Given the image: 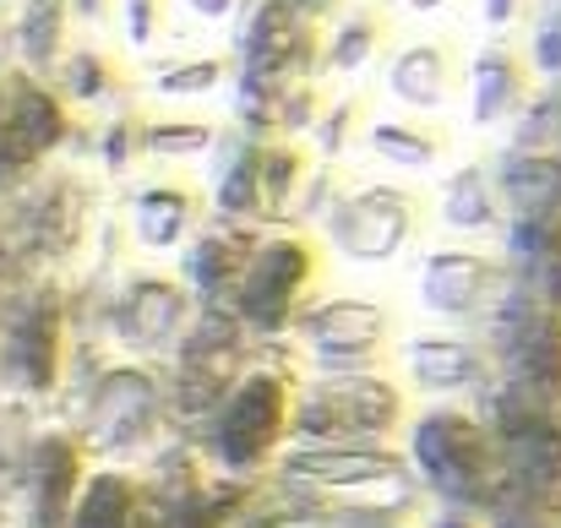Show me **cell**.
<instances>
[{
	"label": "cell",
	"mask_w": 561,
	"mask_h": 528,
	"mask_svg": "<svg viewBox=\"0 0 561 528\" xmlns=\"http://www.w3.org/2000/svg\"><path fill=\"white\" fill-rule=\"evenodd\" d=\"M409 420V398L398 381L387 376H317L306 387H295L289 403V436L300 447H344V441H387L392 431H403Z\"/></svg>",
	"instance_id": "6da1fadb"
},
{
	"label": "cell",
	"mask_w": 561,
	"mask_h": 528,
	"mask_svg": "<svg viewBox=\"0 0 561 528\" xmlns=\"http://www.w3.org/2000/svg\"><path fill=\"white\" fill-rule=\"evenodd\" d=\"M409 458L420 469V480L458 507H491L502 496V463H496V441L480 425V414L463 409H431L414 420L409 431Z\"/></svg>",
	"instance_id": "7a4b0ae2"
},
{
	"label": "cell",
	"mask_w": 561,
	"mask_h": 528,
	"mask_svg": "<svg viewBox=\"0 0 561 528\" xmlns=\"http://www.w3.org/2000/svg\"><path fill=\"white\" fill-rule=\"evenodd\" d=\"M322 284V245L311 234H267L256 240L240 284L229 289V311L240 328L273 338L284 333Z\"/></svg>",
	"instance_id": "3957f363"
},
{
	"label": "cell",
	"mask_w": 561,
	"mask_h": 528,
	"mask_svg": "<svg viewBox=\"0 0 561 528\" xmlns=\"http://www.w3.org/2000/svg\"><path fill=\"white\" fill-rule=\"evenodd\" d=\"M420 229H425V196L414 185H392V180L344 185L339 202L322 218L328 245L344 262H360V267H381V262L403 256Z\"/></svg>",
	"instance_id": "277c9868"
},
{
	"label": "cell",
	"mask_w": 561,
	"mask_h": 528,
	"mask_svg": "<svg viewBox=\"0 0 561 528\" xmlns=\"http://www.w3.org/2000/svg\"><path fill=\"white\" fill-rule=\"evenodd\" d=\"M295 376L284 370H245L213 414V458L224 474H256L289 436Z\"/></svg>",
	"instance_id": "5b68a950"
},
{
	"label": "cell",
	"mask_w": 561,
	"mask_h": 528,
	"mask_svg": "<svg viewBox=\"0 0 561 528\" xmlns=\"http://www.w3.org/2000/svg\"><path fill=\"white\" fill-rule=\"evenodd\" d=\"M289 328H295L300 349L317 359L322 376H366V370H376L392 354V333H398L392 306L366 300V295L311 300Z\"/></svg>",
	"instance_id": "8992f818"
},
{
	"label": "cell",
	"mask_w": 561,
	"mask_h": 528,
	"mask_svg": "<svg viewBox=\"0 0 561 528\" xmlns=\"http://www.w3.org/2000/svg\"><path fill=\"white\" fill-rule=\"evenodd\" d=\"M507 289H513L507 262L474 245H442L420 267V311L442 322H480Z\"/></svg>",
	"instance_id": "52a82bcc"
},
{
	"label": "cell",
	"mask_w": 561,
	"mask_h": 528,
	"mask_svg": "<svg viewBox=\"0 0 561 528\" xmlns=\"http://www.w3.org/2000/svg\"><path fill=\"white\" fill-rule=\"evenodd\" d=\"M159 420H164V387L153 381V370L121 365V370L99 376V387L88 398V447L104 458H126L153 441Z\"/></svg>",
	"instance_id": "ba28073f"
},
{
	"label": "cell",
	"mask_w": 561,
	"mask_h": 528,
	"mask_svg": "<svg viewBox=\"0 0 561 528\" xmlns=\"http://www.w3.org/2000/svg\"><path fill=\"white\" fill-rule=\"evenodd\" d=\"M191 328V295L181 278L137 273L115 300V338L131 354H175Z\"/></svg>",
	"instance_id": "9c48e42d"
},
{
	"label": "cell",
	"mask_w": 561,
	"mask_h": 528,
	"mask_svg": "<svg viewBox=\"0 0 561 528\" xmlns=\"http://www.w3.org/2000/svg\"><path fill=\"white\" fill-rule=\"evenodd\" d=\"M463 55L453 38H409L387 55V99L409 115H436L458 99Z\"/></svg>",
	"instance_id": "30bf717a"
},
{
	"label": "cell",
	"mask_w": 561,
	"mask_h": 528,
	"mask_svg": "<svg viewBox=\"0 0 561 528\" xmlns=\"http://www.w3.org/2000/svg\"><path fill=\"white\" fill-rule=\"evenodd\" d=\"M398 359L409 370V387L447 398V392H480L491 381V354L474 333H414L409 344H398Z\"/></svg>",
	"instance_id": "8fae6325"
},
{
	"label": "cell",
	"mask_w": 561,
	"mask_h": 528,
	"mask_svg": "<svg viewBox=\"0 0 561 528\" xmlns=\"http://www.w3.org/2000/svg\"><path fill=\"white\" fill-rule=\"evenodd\" d=\"M529 93H535V71L513 38H485L469 55V126L474 131L507 126Z\"/></svg>",
	"instance_id": "7c38bea8"
},
{
	"label": "cell",
	"mask_w": 561,
	"mask_h": 528,
	"mask_svg": "<svg viewBox=\"0 0 561 528\" xmlns=\"http://www.w3.org/2000/svg\"><path fill=\"white\" fill-rule=\"evenodd\" d=\"M403 458L387 447H366V441H344V447H295L284 452L278 474L322 485V491H360V485H387L403 480Z\"/></svg>",
	"instance_id": "4fadbf2b"
},
{
	"label": "cell",
	"mask_w": 561,
	"mask_h": 528,
	"mask_svg": "<svg viewBox=\"0 0 561 528\" xmlns=\"http://www.w3.org/2000/svg\"><path fill=\"white\" fill-rule=\"evenodd\" d=\"M507 273L513 284L561 317V218H507Z\"/></svg>",
	"instance_id": "5bb4252c"
},
{
	"label": "cell",
	"mask_w": 561,
	"mask_h": 528,
	"mask_svg": "<svg viewBox=\"0 0 561 528\" xmlns=\"http://www.w3.org/2000/svg\"><path fill=\"white\" fill-rule=\"evenodd\" d=\"M202 191L181 175H159L148 180L137 196H131V234L142 251H175L186 245L202 223Z\"/></svg>",
	"instance_id": "9a60e30c"
},
{
	"label": "cell",
	"mask_w": 561,
	"mask_h": 528,
	"mask_svg": "<svg viewBox=\"0 0 561 528\" xmlns=\"http://www.w3.org/2000/svg\"><path fill=\"white\" fill-rule=\"evenodd\" d=\"M251 251H256L251 223L218 218L213 229H202V234H191L186 240V262H181V273H186V284L207 300V306H218V300H229V289L240 284Z\"/></svg>",
	"instance_id": "2e32d148"
},
{
	"label": "cell",
	"mask_w": 561,
	"mask_h": 528,
	"mask_svg": "<svg viewBox=\"0 0 561 528\" xmlns=\"http://www.w3.org/2000/svg\"><path fill=\"white\" fill-rule=\"evenodd\" d=\"M71 131L66 99L49 93L44 82H11L5 88V137L0 148L11 159H44L49 148H60Z\"/></svg>",
	"instance_id": "e0dca14e"
},
{
	"label": "cell",
	"mask_w": 561,
	"mask_h": 528,
	"mask_svg": "<svg viewBox=\"0 0 561 528\" xmlns=\"http://www.w3.org/2000/svg\"><path fill=\"white\" fill-rule=\"evenodd\" d=\"M360 148L392 170H436L453 153V131L431 115H371Z\"/></svg>",
	"instance_id": "ac0fdd59"
},
{
	"label": "cell",
	"mask_w": 561,
	"mask_h": 528,
	"mask_svg": "<svg viewBox=\"0 0 561 528\" xmlns=\"http://www.w3.org/2000/svg\"><path fill=\"white\" fill-rule=\"evenodd\" d=\"M496 196L507 207V218H561V159L557 153H518L507 148L496 164Z\"/></svg>",
	"instance_id": "d6986e66"
},
{
	"label": "cell",
	"mask_w": 561,
	"mask_h": 528,
	"mask_svg": "<svg viewBox=\"0 0 561 528\" xmlns=\"http://www.w3.org/2000/svg\"><path fill=\"white\" fill-rule=\"evenodd\" d=\"M392 44V11L387 5H350L333 33L317 44V71H333V77H360L366 66H376V55H387Z\"/></svg>",
	"instance_id": "ffe728a7"
},
{
	"label": "cell",
	"mask_w": 561,
	"mask_h": 528,
	"mask_svg": "<svg viewBox=\"0 0 561 528\" xmlns=\"http://www.w3.org/2000/svg\"><path fill=\"white\" fill-rule=\"evenodd\" d=\"M436 218L453 229V234H502L507 229V207L496 196V180L491 164H463L442 180V196H436Z\"/></svg>",
	"instance_id": "44dd1931"
},
{
	"label": "cell",
	"mask_w": 561,
	"mask_h": 528,
	"mask_svg": "<svg viewBox=\"0 0 561 528\" xmlns=\"http://www.w3.org/2000/svg\"><path fill=\"white\" fill-rule=\"evenodd\" d=\"M311 175V148L295 137L256 142V191H262V218H289L300 185Z\"/></svg>",
	"instance_id": "7402d4cb"
},
{
	"label": "cell",
	"mask_w": 561,
	"mask_h": 528,
	"mask_svg": "<svg viewBox=\"0 0 561 528\" xmlns=\"http://www.w3.org/2000/svg\"><path fill=\"white\" fill-rule=\"evenodd\" d=\"M137 502H142L137 480L121 474V469H104V474H93V480L77 491L71 528H137V518H142Z\"/></svg>",
	"instance_id": "603a6c76"
},
{
	"label": "cell",
	"mask_w": 561,
	"mask_h": 528,
	"mask_svg": "<svg viewBox=\"0 0 561 528\" xmlns=\"http://www.w3.org/2000/svg\"><path fill=\"white\" fill-rule=\"evenodd\" d=\"M126 93V71L115 66L110 49L99 44H77L60 55V99L71 104H110Z\"/></svg>",
	"instance_id": "cb8c5ba5"
},
{
	"label": "cell",
	"mask_w": 561,
	"mask_h": 528,
	"mask_svg": "<svg viewBox=\"0 0 561 528\" xmlns=\"http://www.w3.org/2000/svg\"><path fill=\"white\" fill-rule=\"evenodd\" d=\"M218 120H202V115H142V159H202L218 148Z\"/></svg>",
	"instance_id": "d4e9b609"
},
{
	"label": "cell",
	"mask_w": 561,
	"mask_h": 528,
	"mask_svg": "<svg viewBox=\"0 0 561 528\" xmlns=\"http://www.w3.org/2000/svg\"><path fill=\"white\" fill-rule=\"evenodd\" d=\"M66 27H71V0H22V22H16L22 60H27L33 71L60 66V55H66Z\"/></svg>",
	"instance_id": "484cf974"
},
{
	"label": "cell",
	"mask_w": 561,
	"mask_h": 528,
	"mask_svg": "<svg viewBox=\"0 0 561 528\" xmlns=\"http://www.w3.org/2000/svg\"><path fill=\"white\" fill-rule=\"evenodd\" d=\"M77 491H82V447L66 441V436L44 441V452H38V507H44V524H60L71 513Z\"/></svg>",
	"instance_id": "4316f807"
},
{
	"label": "cell",
	"mask_w": 561,
	"mask_h": 528,
	"mask_svg": "<svg viewBox=\"0 0 561 528\" xmlns=\"http://www.w3.org/2000/svg\"><path fill=\"white\" fill-rule=\"evenodd\" d=\"M213 207L218 218H234V223H251L262 218V191H256V142H234L224 170H218V185H213Z\"/></svg>",
	"instance_id": "83f0119b"
},
{
	"label": "cell",
	"mask_w": 561,
	"mask_h": 528,
	"mask_svg": "<svg viewBox=\"0 0 561 528\" xmlns=\"http://www.w3.org/2000/svg\"><path fill=\"white\" fill-rule=\"evenodd\" d=\"M229 82V55H175L164 66H153L148 88L159 99H207Z\"/></svg>",
	"instance_id": "f1b7e54d"
},
{
	"label": "cell",
	"mask_w": 561,
	"mask_h": 528,
	"mask_svg": "<svg viewBox=\"0 0 561 528\" xmlns=\"http://www.w3.org/2000/svg\"><path fill=\"white\" fill-rule=\"evenodd\" d=\"M55 370H60V311L55 306H38L22 322V376H27L33 392H49L55 387Z\"/></svg>",
	"instance_id": "f546056e"
},
{
	"label": "cell",
	"mask_w": 561,
	"mask_h": 528,
	"mask_svg": "<svg viewBox=\"0 0 561 528\" xmlns=\"http://www.w3.org/2000/svg\"><path fill=\"white\" fill-rule=\"evenodd\" d=\"M366 120H371V99H366V93H344V99L322 104V115H317L311 137H317V148H322L328 159H339L350 142H360Z\"/></svg>",
	"instance_id": "4dcf8cb0"
},
{
	"label": "cell",
	"mask_w": 561,
	"mask_h": 528,
	"mask_svg": "<svg viewBox=\"0 0 561 528\" xmlns=\"http://www.w3.org/2000/svg\"><path fill=\"white\" fill-rule=\"evenodd\" d=\"M99 153H104V164H110L115 175L131 170V164L142 159V110H137V104H126V110H115V115L104 120Z\"/></svg>",
	"instance_id": "1f68e13d"
},
{
	"label": "cell",
	"mask_w": 561,
	"mask_h": 528,
	"mask_svg": "<svg viewBox=\"0 0 561 528\" xmlns=\"http://www.w3.org/2000/svg\"><path fill=\"white\" fill-rule=\"evenodd\" d=\"M164 5L170 0H115V22L126 33L131 49H153L159 33H164Z\"/></svg>",
	"instance_id": "d6a6232c"
},
{
	"label": "cell",
	"mask_w": 561,
	"mask_h": 528,
	"mask_svg": "<svg viewBox=\"0 0 561 528\" xmlns=\"http://www.w3.org/2000/svg\"><path fill=\"white\" fill-rule=\"evenodd\" d=\"M529 5H535V0H480V22H485L491 33H507V27H518V22L529 16Z\"/></svg>",
	"instance_id": "836d02e7"
},
{
	"label": "cell",
	"mask_w": 561,
	"mask_h": 528,
	"mask_svg": "<svg viewBox=\"0 0 561 528\" xmlns=\"http://www.w3.org/2000/svg\"><path fill=\"white\" fill-rule=\"evenodd\" d=\"M181 11H191L196 22H229L240 11V0H175Z\"/></svg>",
	"instance_id": "e575fe53"
},
{
	"label": "cell",
	"mask_w": 561,
	"mask_h": 528,
	"mask_svg": "<svg viewBox=\"0 0 561 528\" xmlns=\"http://www.w3.org/2000/svg\"><path fill=\"white\" fill-rule=\"evenodd\" d=\"M71 16H82V22H110L115 16V0H71Z\"/></svg>",
	"instance_id": "d590c367"
},
{
	"label": "cell",
	"mask_w": 561,
	"mask_h": 528,
	"mask_svg": "<svg viewBox=\"0 0 561 528\" xmlns=\"http://www.w3.org/2000/svg\"><path fill=\"white\" fill-rule=\"evenodd\" d=\"M398 11H414V16H442L447 5H458V0H392Z\"/></svg>",
	"instance_id": "8d00e7d4"
},
{
	"label": "cell",
	"mask_w": 561,
	"mask_h": 528,
	"mask_svg": "<svg viewBox=\"0 0 561 528\" xmlns=\"http://www.w3.org/2000/svg\"><path fill=\"white\" fill-rule=\"evenodd\" d=\"M328 5H333V0H289V11H295L300 22H306V16H317V11H328Z\"/></svg>",
	"instance_id": "74e56055"
},
{
	"label": "cell",
	"mask_w": 561,
	"mask_h": 528,
	"mask_svg": "<svg viewBox=\"0 0 561 528\" xmlns=\"http://www.w3.org/2000/svg\"><path fill=\"white\" fill-rule=\"evenodd\" d=\"M0 137H5V88H0Z\"/></svg>",
	"instance_id": "f35d334b"
},
{
	"label": "cell",
	"mask_w": 561,
	"mask_h": 528,
	"mask_svg": "<svg viewBox=\"0 0 561 528\" xmlns=\"http://www.w3.org/2000/svg\"><path fill=\"white\" fill-rule=\"evenodd\" d=\"M551 153L561 159V104H557V148H551Z\"/></svg>",
	"instance_id": "ab89813d"
},
{
	"label": "cell",
	"mask_w": 561,
	"mask_h": 528,
	"mask_svg": "<svg viewBox=\"0 0 561 528\" xmlns=\"http://www.w3.org/2000/svg\"><path fill=\"white\" fill-rule=\"evenodd\" d=\"M551 16H557V27H561V5H551Z\"/></svg>",
	"instance_id": "60d3db41"
}]
</instances>
